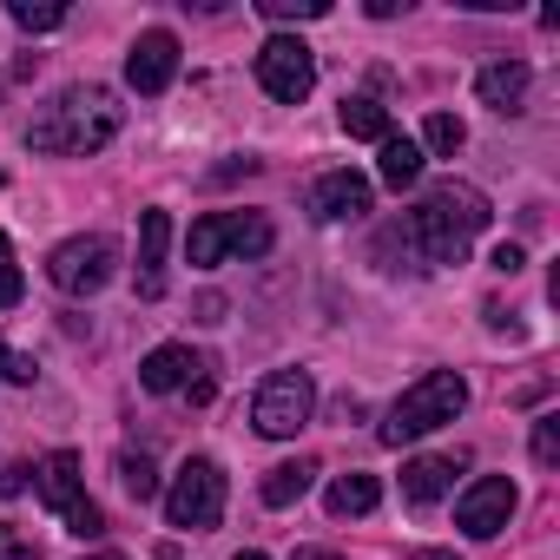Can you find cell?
Wrapping results in <instances>:
<instances>
[{"label": "cell", "mask_w": 560, "mask_h": 560, "mask_svg": "<svg viewBox=\"0 0 560 560\" xmlns=\"http://www.w3.org/2000/svg\"><path fill=\"white\" fill-rule=\"evenodd\" d=\"M488 198L475 191V185H455V178H442V185H429L422 191V205L409 211V218H396V224H383L376 231V257H416V270H429V264H462L468 257V244H475V231H488Z\"/></svg>", "instance_id": "cell-1"}, {"label": "cell", "mask_w": 560, "mask_h": 560, "mask_svg": "<svg viewBox=\"0 0 560 560\" xmlns=\"http://www.w3.org/2000/svg\"><path fill=\"white\" fill-rule=\"evenodd\" d=\"M113 132H119V100L106 86H67L27 126V145L34 152H60V159H86V152L113 145Z\"/></svg>", "instance_id": "cell-2"}, {"label": "cell", "mask_w": 560, "mask_h": 560, "mask_svg": "<svg viewBox=\"0 0 560 560\" xmlns=\"http://www.w3.org/2000/svg\"><path fill=\"white\" fill-rule=\"evenodd\" d=\"M468 409V383L455 376V370H429V376H416L396 402H389V416H383V442L389 448H402V442H422V435H435L442 422H455Z\"/></svg>", "instance_id": "cell-3"}, {"label": "cell", "mask_w": 560, "mask_h": 560, "mask_svg": "<svg viewBox=\"0 0 560 560\" xmlns=\"http://www.w3.org/2000/svg\"><path fill=\"white\" fill-rule=\"evenodd\" d=\"M34 494L67 521V534H80V540L106 534V514H100V501L86 494V481H80V455H73V448H54V455L34 468Z\"/></svg>", "instance_id": "cell-4"}, {"label": "cell", "mask_w": 560, "mask_h": 560, "mask_svg": "<svg viewBox=\"0 0 560 560\" xmlns=\"http://www.w3.org/2000/svg\"><path fill=\"white\" fill-rule=\"evenodd\" d=\"M311 409H317L311 370H270V376L257 383V396H250V429L270 435V442H291V435L311 422Z\"/></svg>", "instance_id": "cell-5"}, {"label": "cell", "mask_w": 560, "mask_h": 560, "mask_svg": "<svg viewBox=\"0 0 560 560\" xmlns=\"http://www.w3.org/2000/svg\"><path fill=\"white\" fill-rule=\"evenodd\" d=\"M270 218H257V211H205L198 224H191V264L198 270H211V264H224V257H264L270 250Z\"/></svg>", "instance_id": "cell-6"}, {"label": "cell", "mask_w": 560, "mask_h": 560, "mask_svg": "<svg viewBox=\"0 0 560 560\" xmlns=\"http://www.w3.org/2000/svg\"><path fill=\"white\" fill-rule=\"evenodd\" d=\"M165 521H172V527H191V534H205V527L224 521V468H218L211 455H191V462L172 475V488H165Z\"/></svg>", "instance_id": "cell-7"}, {"label": "cell", "mask_w": 560, "mask_h": 560, "mask_svg": "<svg viewBox=\"0 0 560 560\" xmlns=\"http://www.w3.org/2000/svg\"><path fill=\"white\" fill-rule=\"evenodd\" d=\"M113 270H119V244H113L106 231L67 237V244H54V257H47V277H54L67 298H100V291L113 284Z\"/></svg>", "instance_id": "cell-8"}, {"label": "cell", "mask_w": 560, "mask_h": 560, "mask_svg": "<svg viewBox=\"0 0 560 560\" xmlns=\"http://www.w3.org/2000/svg\"><path fill=\"white\" fill-rule=\"evenodd\" d=\"M257 86H264L277 106H304L311 86H317V54H311L304 40H291V34H270V40L257 47Z\"/></svg>", "instance_id": "cell-9"}, {"label": "cell", "mask_w": 560, "mask_h": 560, "mask_svg": "<svg viewBox=\"0 0 560 560\" xmlns=\"http://www.w3.org/2000/svg\"><path fill=\"white\" fill-rule=\"evenodd\" d=\"M178 80V34H165V27H145L139 40H132V54H126V86L132 93H165Z\"/></svg>", "instance_id": "cell-10"}, {"label": "cell", "mask_w": 560, "mask_h": 560, "mask_svg": "<svg viewBox=\"0 0 560 560\" xmlns=\"http://www.w3.org/2000/svg\"><path fill=\"white\" fill-rule=\"evenodd\" d=\"M514 501H521V494H514V481H508V475H481V481L455 501V527H462V534H475V540H488V534H501V527H508Z\"/></svg>", "instance_id": "cell-11"}, {"label": "cell", "mask_w": 560, "mask_h": 560, "mask_svg": "<svg viewBox=\"0 0 560 560\" xmlns=\"http://www.w3.org/2000/svg\"><path fill=\"white\" fill-rule=\"evenodd\" d=\"M363 211H370V178L363 172L337 165V172H324L311 185V218L317 224H343V218H363Z\"/></svg>", "instance_id": "cell-12"}, {"label": "cell", "mask_w": 560, "mask_h": 560, "mask_svg": "<svg viewBox=\"0 0 560 560\" xmlns=\"http://www.w3.org/2000/svg\"><path fill=\"white\" fill-rule=\"evenodd\" d=\"M211 363L205 357H191L185 343H159L145 363H139V383L152 389V396H172V389H191V376H205Z\"/></svg>", "instance_id": "cell-13"}, {"label": "cell", "mask_w": 560, "mask_h": 560, "mask_svg": "<svg viewBox=\"0 0 560 560\" xmlns=\"http://www.w3.org/2000/svg\"><path fill=\"white\" fill-rule=\"evenodd\" d=\"M455 475H462V455H416L402 468V501L409 508H435L455 488Z\"/></svg>", "instance_id": "cell-14"}, {"label": "cell", "mask_w": 560, "mask_h": 560, "mask_svg": "<svg viewBox=\"0 0 560 560\" xmlns=\"http://www.w3.org/2000/svg\"><path fill=\"white\" fill-rule=\"evenodd\" d=\"M165 244H172V218L145 211L139 218V298H165Z\"/></svg>", "instance_id": "cell-15"}, {"label": "cell", "mask_w": 560, "mask_h": 560, "mask_svg": "<svg viewBox=\"0 0 560 560\" xmlns=\"http://www.w3.org/2000/svg\"><path fill=\"white\" fill-rule=\"evenodd\" d=\"M527 60H494V67H481L475 73V93H481V106L488 113H521V100H527Z\"/></svg>", "instance_id": "cell-16"}, {"label": "cell", "mask_w": 560, "mask_h": 560, "mask_svg": "<svg viewBox=\"0 0 560 560\" xmlns=\"http://www.w3.org/2000/svg\"><path fill=\"white\" fill-rule=\"evenodd\" d=\"M311 481H317V462L311 455H298V462H277L270 475H264V508H298L304 494H311Z\"/></svg>", "instance_id": "cell-17"}, {"label": "cell", "mask_w": 560, "mask_h": 560, "mask_svg": "<svg viewBox=\"0 0 560 560\" xmlns=\"http://www.w3.org/2000/svg\"><path fill=\"white\" fill-rule=\"evenodd\" d=\"M324 501H330V514H337V521H350V514H370V508L383 501V481L350 468V475H337V481H330V494H324Z\"/></svg>", "instance_id": "cell-18"}, {"label": "cell", "mask_w": 560, "mask_h": 560, "mask_svg": "<svg viewBox=\"0 0 560 560\" xmlns=\"http://www.w3.org/2000/svg\"><path fill=\"white\" fill-rule=\"evenodd\" d=\"M343 132L350 139H389V106L383 100H370V93H357V100H343Z\"/></svg>", "instance_id": "cell-19"}, {"label": "cell", "mask_w": 560, "mask_h": 560, "mask_svg": "<svg viewBox=\"0 0 560 560\" xmlns=\"http://www.w3.org/2000/svg\"><path fill=\"white\" fill-rule=\"evenodd\" d=\"M416 178H422V145L402 139V132H389V139H383V185L402 191V185H416Z\"/></svg>", "instance_id": "cell-20"}, {"label": "cell", "mask_w": 560, "mask_h": 560, "mask_svg": "<svg viewBox=\"0 0 560 560\" xmlns=\"http://www.w3.org/2000/svg\"><path fill=\"white\" fill-rule=\"evenodd\" d=\"M422 145H429L435 159H455V152L468 145V126H462L455 113H429V126H422Z\"/></svg>", "instance_id": "cell-21"}, {"label": "cell", "mask_w": 560, "mask_h": 560, "mask_svg": "<svg viewBox=\"0 0 560 560\" xmlns=\"http://www.w3.org/2000/svg\"><path fill=\"white\" fill-rule=\"evenodd\" d=\"M119 488H126L132 501H152V494H159V468H152V455H132V448H126V455H119Z\"/></svg>", "instance_id": "cell-22"}, {"label": "cell", "mask_w": 560, "mask_h": 560, "mask_svg": "<svg viewBox=\"0 0 560 560\" xmlns=\"http://www.w3.org/2000/svg\"><path fill=\"white\" fill-rule=\"evenodd\" d=\"M8 21L27 27V34H54L67 21V8H34V0H8Z\"/></svg>", "instance_id": "cell-23"}, {"label": "cell", "mask_w": 560, "mask_h": 560, "mask_svg": "<svg viewBox=\"0 0 560 560\" xmlns=\"http://www.w3.org/2000/svg\"><path fill=\"white\" fill-rule=\"evenodd\" d=\"M257 14L264 21H324L330 0H257Z\"/></svg>", "instance_id": "cell-24"}, {"label": "cell", "mask_w": 560, "mask_h": 560, "mask_svg": "<svg viewBox=\"0 0 560 560\" xmlns=\"http://www.w3.org/2000/svg\"><path fill=\"white\" fill-rule=\"evenodd\" d=\"M27 298V284H21V270H14V244H8V231H0V311H14Z\"/></svg>", "instance_id": "cell-25"}, {"label": "cell", "mask_w": 560, "mask_h": 560, "mask_svg": "<svg viewBox=\"0 0 560 560\" xmlns=\"http://www.w3.org/2000/svg\"><path fill=\"white\" fill-rule=\"evenodd\" d=\"M534 462H540V468L560 462V416H540V422H534Z\"/></svg>", "instance_id": "cell-26"}, {"label": "cell", "mask_w": 560, "mask_h": 560, "mask_svg": "<svg viewBox=\"0 0 560 560\" xmlns=\"http://www.w3.org/2000/svg\"><path fill=\"white\" fill-rule=\"evenodd\" d=\"M0 560H40V547H34L21 527H8V521H0Z\"/></svg>", "instance_id": "cell-27"}, {"label": "cell", "mask_w": 560, "mask_h": 560, "mask_svg": "<svg viewBox=\"0 0 560 560\" xmlns=\"http://www.w3.org/2000/svg\"><path fill=\"white\" fill-rule=\"evenodd\" d=\"M40 370H34V357H14L8 343H0V383H34Z\"/></svg>", "instance_id": "cell-28"}, {"label": "cell", "mask_w": 560, "mask_h": 560, "mask_svg": "<svg viewBox=\"0 0 560 560\" xmlns=\"http://www.w3.org/2000/svg\"><path fill=\"white\" fill-rule=\"evenodd\" d=\"M488 264H494V270H501V277H514V270H521V264H527V257H521V244H501V250H494V257H488Z\"/></svg>", "instance_id": "cell-29"}, {"label": "cell", "mask_w": 560, "mask_h": 560, "mask_svg": "<svg viewBox=\"0 0 560 560\" xmlns=\"http://www.w3.org/2000/svg\"><path fill=\"white\" fill-rule=\"evenodd\" d=\"M27 488V468H8V475H0V494H21Z\"/></svg>", "instance_id": "cell-30"}, {"label": "cell", "mask_w": 560, "mask_h": 560, "mask_svg": "<svg viewBox=\"0 0 560 560\" xmlns=\"http://www.w3.org/2000/svg\"><path fill=\"white\" fill-rule=\"evenodd\" d=\"M298 560H337L330 547H298Z\"/></svg>", "instance_id": "cell-31"}, {"label": "cell", "mask_w": 560, "mask_h": 560, "mask_svg": "<svg viewBox=\"0 0 560 560\" xmlns=\"http://www.w3.org/2000/svg\"><path fill=\"white\" fill-rule=\"evenodd\" d=\"M416 560H455L448 547H416Z\"/></svg>", "instance_id": "cell-32"}, {"label": "cell", "mask_w": 560, "mask_h": 560, "mask_svg": "<svg viewBox=\"0 0 560 560\" xmlns=\"http://www.w3.org/2000/svg\"><path fill=\"white\" fill-rule=\"evenodd\" d=\"M86 560H119V553H86Z\"/></svg>", "instance_id": "cell-33"}, {"label": "cell", "mask_w": 560, "mask_h": 560, "mask_svg": "<svg viewBox=\"0 0 560 560\" xmlns=\"http://www.w3.org/2000/svg\"><path fill=\"white\" fill-rule=\"evenodd\" d=\"M237 560H270V553H237Z\"/></svg>", "instance_id": "cell-34"}]
</instances>
